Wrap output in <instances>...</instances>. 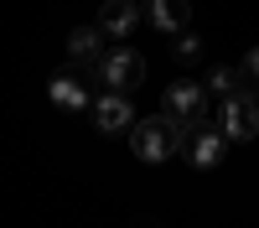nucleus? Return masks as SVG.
Listing matches in <instances>:
<instances>
[{"label":"nucleus","mask_w":259,"mask_h":228,"mask_svg":"<svg viewBox=\"0 0 259 228\" xmlns=\"http://www.w3.org/2000/svg\"><path fill=\"white\" fill-rule=\"evenodd\" d=\"M207 94H218V99H228V94H239V68H207V83H202Z\"/></svg>","instance_id":"9b49d317"},{"label":"nucleus","mask_w":259,"mask_h":228,"mask_svg":"<svg viewBox=\"0 0 259 228\" xmlns=\"http://www.w3.org/2000/svg\"><path fill=\"white\" fill-rule=\"evenodd\" d=\"M218 124H223V135H228V145H249L254 135H259V99L254 94H228L223 104H218Z\"/></svg>","instance_id":"7ed1b4c3"},{"label":"nucleus","mask_w":259,"mask_h":228,"mask_svg":"<svg viewBox=\"0 0 259 228\" xmlns=\"http://www.w3.org/2000/svg\"><path fill=\"white\" fill-rule=\"evenodd\" d=\"M94 119H99L104 135L130 130V94H104V99H94Z\"/></svg>","instance_id":"1a4fd4ad"},{"label":"nucleus","mask_w":259,"mask_h":228,"mask_svg":"<svg viewBox=\"0 0 259 228\" xmlns=\"http://www.w3.org/2000/svg\"><path fill=\"white\" fill-rule=\"evenodd\" d=\"M99 83L109 94H135L140 83H145V57L135 47H114V52H104L99 62Z\"/></svg>","instance_id":"20e7f679"},{"label":"nucleus","mask_w":259,"mask_h":228,"mask_svg":"<svg viewBox=\"0 0 259 228\" xmlns=\"http://www.w3.org/2000/svg\"><path fill=\"white\" fill-rule=\"evenodd\" d=\"M135 21H140V6H135V0H104V11H99V26L109 31V36H130V31H135Z\"/></svg>","instance_id":"9d476101"},{"label":"nucleus","mask_w":259,"mask_h":228,"mask_svg":"<svg viewBox=\"0 0 259 228\" xmlns=\"http://www.w3.org/2000/svg\"><path fill=\"white\" fill-rule=\"evenodd\" d=\"M140 11H145V21L156 31L177 36V31H187V21H192V0H140Z\"/></svg>","instance_id":"0eeeda50"},{"label":"nucleus","mask_w":259,"mask_h":228,"mask_svg":"<svg viewBox=\"0 0 259 228\" xmlns=\"http://www.w3.org/2000/svg\"><path fill=\"white\" fill-rule=\"evenodd\" d=\"M47 94H52L57 109H68V114L94 109V99H89V88L78 83V73H52V78H47Z\"/></svg>","instance_id":"6e6552de"},{"label":"nucleus","mask_w":259,"mask_h":228,"mask_svg":"<svg viewBox=\"0 0 259 228\" xmlns=\"http://www.w3.org/2000/svg\"><path fill=\"white\" fill-rule=\"evenodd\" d=\"M177 156L187 166H197V171H212V166H223L228 156V135H223V124H212L207 114L197 124H187L182 130V145H177Z\"/></svg>","instance_id":"f03ea898"},{"label":"nucleus","mask_w":259,"mask_h":228,"mask_svg":"<svg viewBox=\"0 0 259 228\" xmlns=\"http://www.w3.org/2000/svg\"><path fill=\"white\" fill-rule=\"evenodd\" d=\"M177 145H182V124L171 119V114H150V119H135L130 151H135L140 161L161 166V161H171V156H177Z\"/></svg>","instance_id":"f257e3e1"},{"label":"nucleus","mask_w":259,"mask_h":228,"mask_svg":"<svg viewBox=\"0 0 259 228\" xmlns=\"http://www.w3.org/2000/svg\"><path fill=\"white\" fill-rule=\"evenodd\" d=\"M104 36H109L104 26H78V31L68 36V57H73L78 73H94V78H99V62H104V52H109V47H104Z\"/></svg>","instance_id":"423d86ee"},{"label":"nucleus","mask_w":259,"mask_h":228,"mask_svg":"<svg viewBox=\"0 0 259 228\" xmlns=\"http://www.w3.org/2000/svg\"><path fill=\"white\" fill-rule=\"evenodd\" d=\"M177 62H202V36H192V31H182L177 36V52H171Z\"/></svg>","instance_id":"ddd939ff"},{"label":"nucleus","mask_w":259,"mask_h":228,"mask_svg":"<svg viewBox=\"0 0 259 228\" xmlns=\"http://www.w3.org/2000/svg\"><path fill=\"white\" fill-rule=\"evenodd\" d=\"M239 88L259 99V47H249V52H244V62H239Z\"/></svg>","instance_id":"f8f14e48"},{"label":"nucleus","mask_w":259,"mask_h":228,"mask_svg":"<svg viewBox=\"0 0 259 228\" xmlns=\"http://www.w3.org/2000/svg\"><path fill=\"white\" fill-rule=\"evenodd\" d=\"M161 114H171L182 130H187V124H197V119L207 114V88H202V83H187V78L171 83V88L161 94Z\"/></svg>","instance_id":"39448f33"}]
</instances>
